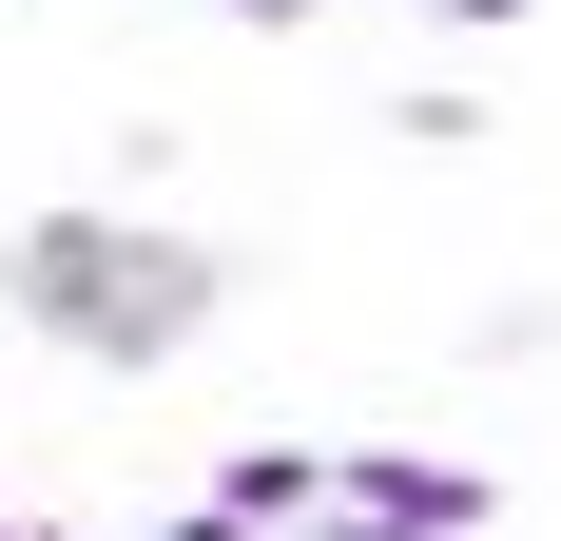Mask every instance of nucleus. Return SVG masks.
Here are the masks:
<instances>
[{"label":"nucleus","mask_w":561,"mask_h":541,"mask_svg":"<svg viewBox=\"0 0 561 541\" xmlns=\"http://www.w3.org/2000/svg\"><path fill=\"white\" fill-rule=\"evenodd\" d=\"M484 464H446V445H368V464H330V503H310V541H484Z\"/></svg>","instance_id":"nucleus-2"},{"label":"nucleus","mask_w":561,"mask_h":541,"mask_svg":"<svg viewBox=\"0 0 561 541\" xmlns=\"http://www.w3.org/2000/svg\"><path fill=\"white\" fill-rule=\"evenodd\" d=\"M310 503H330L310 445H232V464H214V522H232V541H310Z\"/></svg>","instance_id":"nucleus-3"},{"label":"nucleus","mask_w":561,"mask_h":541,"mask_svg":"<svg viewBox=\"0 0 561 541\" xmlns=\"http://www.w3.org/2000/svg\"><path fill=\"white\" fill-rule=\"evenodd\" d=\"M446 20H523V0H446Z\"/></svg>","instance_id":"nucleus-5"},{"label":"nucleus","mask_w":561,"mask_h":541,"mask_svg":"<svg viewBox=\"0 0 561 541\" xmlns=\"http://www.w3.org/2000/svg\"><path fill=\"white\" fill-rule=\"evenodd\" d=\"M0 541H58V522H0Z\"/></svg>","instance_id":"nucleus-6"},{"label":"nucleus","mask_w":561,"mask_h":541,"mask_svg":"<svg viewBox=\"0 0 561 541\" xmlns=\"http://www.w3.org/2000/svg\"><path fill=\"white\" fill-rule=\"evenodd\" d=\"M232 20H310V0H232Z\"/></svg>","instance_id":"nucleus-4"},{"label":"nucleus","mask_w":561,"mask_h":541,"mask_svg":"<svg viewBox=\"0 0 561 541\" xmlns=\"http://www.w3.org/2000/svg\"><path fill=\"white\" fill-rule=\"evenodd\" d=\"M0 290H20L58 348H98V368H174V348L214 329L232 270L194 252V232H156V214H39L20 252H0Z\"/></svg>","instance_id":"nucleus-1"}]
</instances>
